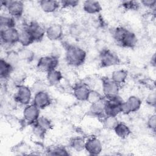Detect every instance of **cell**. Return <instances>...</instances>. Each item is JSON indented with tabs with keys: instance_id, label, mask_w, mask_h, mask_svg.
Masks as SVG:
<instances>
[{
	"instance_id": "obj_5",
	"label": "cell",
	"mask_w": 156,
	"mask_h": 156,
	"mask_svg": "<svg viewBox=\"0 0 156 156\" xmlns=\"http://www.w3.org/2000/svg\"><path fill=\"white\" fill-rule=\"evenodd\" d=\"M16 88V90L14 96L16 102L24 106L32 103L33 91L31 88L24 84L18 85Z\"/></svg>"
},
{
	"instance_id": "obj_29",
	"label": "cell",
	"mask_w": 156,
	"mask_h": 156,
	"mask_svg": "<svg viewBox=\"0 0 156 156\" xmlns=\"http://www.w3.org/2000/svg\"><path fill=\"white\" fill-rule=\"evenodd\" d=\"M12 82L16 87L23 84V82L26 79L25 73L19 69H14L12 74L10 76Z\"/></svg>"
},
{
	"instance_id": "obj_25",
	"label": "cell",
	"mask_w": 156,
	"mask_h": 156,
	"mask_svg": "<svg viewBox=\"0 0 156 156\" xmlns=\"http://www.w3.org/2000/svg\"><path fill=\"white\" fill-rule=\"evenodd\" d=\"M0 26L1 29L15 27V18L10 16L9 14H1L0 16Z\"/></svg>"
},
{
	"instance_id": "obj_18",
	"label": "cell",
	"mask_w": 156,
	"mask_h": 156,
	"mask_svg": "<svg viewBox=\"0 0 156 156\" xmlns=\"http://www.w3.org/2000/svg\"><path fill=\"white\" fill-rule=\"evenodd\" d=\"M82 7L85 12L90 15L98 14L102 10L101 3L98 1L94 0H87L83 1Z\"/></svg>"
},
{
	"instance_id": "obj_39",
	"label": "cell",
	"mask_w": 156,
	"mask_h": 156,
	"mask_svg": "<svg viewBox=\"0 0 156 156\" xmlns=\"http://www.w3.org/2000/svg\"><path fill=\"white\" fill-rule=\"evenodd\" d=\"M146 103L152 107H155L156 103V94L155 92H151L147 96L146 99Z\"/></svg>"
},
{
	"instance_id": "obj_8",
	"label": "cell",
	"mask_w": 156,
	"mask_h": 156,
	"mask_svg": "<svg viewBox=\"0 0 156 156\" xmlns=\"http://www.w3.org/2000/svg\"><path fill=\"white\" fill-rule=\"evenodd\" d=\"M142 105L141 99L135 96H130L126 101H124L121 106V113L129 115L138 112Z\"/></svg>"
},
{
	"instance_id": "obj_20",
	"label": "cell",
	"mask_w": 156,
	"mask_h": 156,
	"mask_svg": "<svg viewBox=\"0 0 156 156\" xmlns=\"http://www.w3.org/2000/svg\"><path fill=\"white\" fill-rule=\"evenodd\" d=\"M41 9L45 13H51L55 12L60 7V2L55 0H41L39 1Z\"/></svg>"
},
{
	"instance_id": "obj_6",
	"label": "cell",
	"mask_w": 156,
	"mask_h": 156,
	"mask_svg": "<svg viewBox=\"0 0 156 156\" xmlns=\"http://www.w3.org/2000/svg\"><path fill=\"white\" fill-rule=\"evenodd\" d=\"M105 99V115L117 116L121 113V106L124 100L119 95Z\"/></svg>"
},
{
	"instance_id": "obj_42",
	"label": "cell",
	"mask_w": 156,
	"mask_h": 156,
	"mask_svg": "<svg viewBox=\"0 0 156 156\" xmlns=\"http://www.w3.org/2000/svg\"><path fill=\"white\" fill-rule=\"evenodd\" d=\"M151 63V64H152L155 66V54H154V55L152 57Z\"/></svg>"
},
{
	"instance_id": "obj_27",
	"label": "cell",
	"mask_w": 156,
	"mask_h": 156,
	"mask_svg": "<svg viewBox=\"0 0 156 156\" xmlns=\"http://www.w3.org/2000/svg\"><path fill=\"white\" fill-rule=\"evenodd\" d=\"M70 147L76 152L85 151V140L80 136H74L69 140Z\"/></svg>"
},
{
	"instance_id": "obj_14",
	"label": "cell",
	"mask_w": 156,
	"mask_h": 156,
	"mask_svg": "<svg viewBox=\"0 0 156 156\" xmlns=\"http://www.w3.org/2000/svg\"><path fill=\"white\" fill-rule=\"evenodd\" d=\"M32 102L40 110H42L48 107L51 104L52 98L46 90L41 91L34 94Z\"/></svg>"
},
{
	"instance_id": "obj_23",
	"label": "cell",
	"mask_w": 156,
	"mask_h": 156,
	"mask_svg": "<svg viewBox=\"0 0 156 156\" xmlns=\"http://www.w3.org/2000/svg\"><path fill=\"white\" fill-rule=\"evenodd\" d=\"M113 130L116 136L121 139L128 138L132 133V130L129 126L126 123L120 121L118 123Z\"/></svg>"
},
{
	"instance_id": "obj_26",
	"label": "cell",
	"mask_w": 156,
	"mask_h": 156,
	"mask_svg": "<svg viewBox=\"0 0 156 156\" xmlns=\"http://www.w3.org/2000/svg\"><path fill=\"white\" fill-rule=\"evenodd\" d=\"M18 56L21 61L30 63L32 62L35 58V52L27 48H24L20 49L18 52Z\"/></svg>"
},
{
	"instance_id": "obj_34",
	"label": "cell",
	"mask_w": 156,
	"mask_h": 156,
	"mask_svg": "<svg viewBox=\"0 0 156 156\" xmlns=\"http://www.w3.org/2000/svg\"><path fill=\"white\" fill-rule=\"evenodd\" d=\"M104 96H102L101 94H100L98 91L94 90H91L90 92L88 94V97L87 99V102H89L90 104H93L94 102H96L102 99Z\"/></svg>"
},
{
	"instance_id": "obj_32",
	"label": "cell",
	"mask_w": 156,
	"mask_h": 156,
	"mask_svg": "<svg viewBox=\"0 0 156 156\" xmlns=\"http://www.w3.org/2000/svg\"><path fill=\"white\" fill-rule=\"evenodd\" d=\"M9 63H10L15 69L16 67L18 66L19 62L21 61L20 57L18 56L17 52L10 51L7 53V57L5 58Z\"/></svg>"
},
{
	"instance_id": "obj_12",
	"label": "cell",
	"mask_w": 156,
	"mask_h": 156,
	"mask_svg": "<svg viewBox=\"0 0 156 156\" xmlns=\"http://www.w3.org/2000/svg\"><path fill=\"white\" fill-rule=\"evenodd\" d=\"M35 41H40L46 35V28L36 21H31L25 26Z\"/></svg>"
},
{
	"instance_id": "obj_10",
	"label": "cell",
	"mask_w": 156,
	"mask_h": 156,
	"mask_svg": "<svg viewBox=\"0 0 156 156\" xmlns=\"http://www.w3.org/2000/svg\"><path fill=\"white\" fill-rule=\"evenodd\" d=\"M101 82L102 93L105 98H109L119 95L120 85L115 83L110 78L103 77H102Z\"/></svg>"
},
{
	"instance_id": "obj_9",
	"label": "cell",
	"mask_w": 156,
	"mask_h": 156,
	"mask_svg": "<svg viewBox=\"0 0 156 156\" xmlns=\"http://www.w3.org/2000/svg\"><path fill=\"white\" fill-rule=\"evenodd\" d=\"M0 35L1 43L10 46L18 43L20 30L16 27L2 29L0 31Z\"/></svg>"
},
{
	"instance_id": "obj_1",
	"label": "cell",
	"mask_w": 156,
	"mask_h": 156,
	"mask_svg": "<svg viewBox=\"0 0 156 156\" xmlns=\"http://www.w3.org/2000/svg\"><path fill=\"white\" fill-rule=\"evenodd\" d=\"M112 36L119 44L126 48H134L138 43L136 34L122 26L115 27L113 30Z\"/></svg>"
},
{
	"instance_id": "obj_11",
	"label": "cell",
	"mask_w": 156,
	"mask_h": 156,
	"mask_svg": "<svg viewBox=\"0 0 156 156\" xmlns=\"http://www.w3.org/2000/svg\"><path fill=\"white\" fill-rule=\"evenodd\" d=\"M24 121L29 124H34L40 116V109L32 102L24 106L23 112Z\"/></svg>"
},
{
	"instance_id": "obj_24",
	"label": "cell",
	"mask_w": 156,
	"mask_h": 156,
	"mask_svg": "<svg viewBox=\"0 0 156 156\" xmlns=\"http://www.w3.org/2000/svg\"><path fill=\"white\" fill-rule=\"evenodd\" d=\"M128 77V71L124 69H119L112 73L110 79L121 86L124 83Z\"/></svg>"
},
{
	"instance_id": "obj_30",
	"label": "cell",
	"mask_w": 156,
	"mask_h": 156,
	"mask_svg": "<svg viewBox=\"0 0 156 156\" xmlns=\"http://www.w3.org/2000/svg\"><path fill=\"white\" fill-rule=\"evenodd\" d=\"M47 152L49 155H69V153L68 150L62 146H53L50 147Z\"/></svg>"
},
{
	"instance_id": "obj_3",
	"label": "cell",
	"mask_w": 156,
	"mask_h": 156,
	"mask_svg": "<svg viewBox=\"0 0 156 156\" xmlns=\"http://www.w3.org/2000/svg\"><path fill=\"white\" fill-rule=\"evenodd\" d=\"M121 60L118 55L114 51L104 48L99 54V63L102 68H108L120 64Z\"/></svg>"
},
{
	"instance_id": "obj_22",
	"label": "cell",
	"mask_w": 156,
	"mask_h": 156,
	"mask_svg": "<svg viewBox=\"0 0 156 156\" xmlns=\"http://www.w3.org/2000/svg\"><path fill=\"white\" fill-rule=\"evenodd\" d=\"M34 42L35 41L26 26L20 29L18 43H20L24 48H27Z\"/></svg>"
},
{
	"instance_id": "obj_35",
	"label": "cell",
	"mask_w": 156,
	"mask_h": 156,
	"mask_svg": "<svg viewBox=\"0 0 156 156\" xmlns=\"http://www.w3.org/2000/svg\"><path fill=\"white\" fill-rule=\"evenodd\" d=\"M32 126V131L34 135L39 139H43L45 136L46 133H47L44 130L40 127L36 123H34Z\"/></svg>"
},
{
	"instance_id": "obj_17",
	"label": "cell",
	"mask_w": 156,
	"mask_h": 156,
	"mask_svg": "<svg viewBox=\"0 0 156 156\" xmlns=\"http://www.w3.org/2000/svg\"><path fill=\"white\" fill-rule=\"evenodd\" d=\"M105 98L104 97L99 101L90 104L88 113L90 116L94 118H102L105 116Z\"/></svg>"
},
{
	"instance_id": "obj_37",
	"label": "cell",
	"mask_w": 156,
	"mask_h": 156,
	"mask_svg": "<svg viewBox=\"0 0 156 156\" xmlns=\"http://www.w3.org/2000/svg\"><path fill=\"white\" fill-rule=\"evenodd\" d=\"M31 88L32 91L35 92L34 93L41 91H44L46 90V83L41 80H38L34 83Z\"/></svg>"
},
{
	"instance_id": "obj_41",
	"label": "cell",
	"mask_w": 156,
	"mask_h": 156,
	"mask_svg": "<svg viewBox=\"0 0 156 156\" xmlns=\"http://www.w3.org/2000/svg\"><path fill=\"white\" fill-rule=\"evenodd\" d=\"M69 32H70V35L73 37H78L79 35H80V29L79 28V26L73 25L69 28Z\"/></svg>"
},
{
	"instance_id": "obj_2",
	"label": "cell",
	"mask_w": 156,
	"mask_h": 156,
	"mask_svg": "<svg viewBox=\"0 0 156 156\" xmlns=\"http://www.w3.org/2000/svg\"><path fill=\"white\" fill-rule=\"evenodd\" d=\"M87 52L82 48L76 45H69L66 48L65 60L72 66H82L87 59Z\"/></svg>"
},
{
	"instance_id": "obj_4",
	"label": "cell",
	"mask_w": 156,
	"mask_h": 156,
	"mask_svg": "<svg viewBox=\"0 0 156 156\" xmlns=\"http://www.w3.org/2000/svg\"><path fill=\"white\" fill-rule=\"evenodd\" d=\"M1 4L7 10V13L15 19L21 18L24 11V4L21 1L4 0L1 1Z\"/></svg>"
},
{
	"instance_id": "obj_38",
	"label": "cell",
	"mask_w": 156,
	"mask_h": 156,
	"mask_svg": "<svg viewBox=\"0 0 156 156\" xmlns=\"http://www.w3.org/2000/svg\"><path fill=\"white\" fill-rule=\"evenodd\" d=\"M146 124L147 127L152 131L155 132L156 127V116L155 114L151 115L147 118Z\"/></svg>"
},
{
	"instance_id": "obj_15",
	"label": "cell",
	"mask_w": 156,
	"mask_h": 156,
	"mask_svg": "<svg viewBox=\"0 0 156 156\" xmlns=\"http://www.w3.org/2000/svg\"><path fill=\"white\" fill-rule=\"evenodd\" d=\"M91 89L88 83L85 82L77 83L73 87V93L74 98L81 102H85L87 101L88 94Z\"/></svg>"
},
{
	"instance_id": "obj_21",
	"label": "cell",
	"mask_w": 156,
	"mask_h": 156,
	"mask_svg": "<svg viewBox=\"0 0 156 156\" xmlns=\"http://www.w3.org/2000/svg\"><path fill=\"white\" fill-rule=\"evenodd\" d=\"M14 67L9 63L5 58H1L0 60V77L1 80H6L10 77L14 71Z\"/></svg>"
},
{
	"instance_id": "obj_16",
	"label": "cell",
	"mask_w": 156,
	"mask_h": 156,
	"mask_svg": "<svg viewBox=\"0 0 156 156\" xmlns=\"http://www.w3.org/2000/svg\"><path fill=\"white\" fill-rule=\"evenodd\" d=\"M46 36L49 40L53 41L62 40L63 37L62 26L58 23L50 24L46 28Z\"/></svg>"
},
{
	"instance_id": "obj_40",
	"label": "cell",
	"mask_w": 156,
	"mask_h": 156,
	"mask_svg": "<svg viewBox=\"0 0 156 156\" xmlns=\"http://www.w3.org/2000/svg\"><path fill=\"white\" fill-rule=\"evenodd\" d=\"M140 4H142L144 7L150 9H154L156 5L155 0H142L140 1Z\"/></svg>"
},
{
	"instance_id": "obj_28",
	"label": "cell",
	"mask_w": 156,
	"mask_h": 156,
	"mask_svg": "<svg viewBox=\"0 0 156 156\" xmlns=\"http://www.w3.org/2000/svg\"><path fill=\"white\" fill-rule=\"evenodd\" d=\"M102 122L105 128L108 130H113L119 122L117 116L105 115L102 118Z\"/></svg>"
},
{
	"instance_id": "obj_19",
	"label": "cell",
	"mask_w": 156,
	"mask_h": 156,
	"mask_svg": "<svg viewBox=\"0 0 156 156\" xmlns=\"http://www.w3.org/2000/svg\"><path fill=\"white\" fill-rule=\"evenodd\" d=\"M63 79L62 73L57 69H52L46 73V83L50 86L57 85Z\"/></svg>"
},
{
	"instance_id": "obj_36",
	"label": "cell",
	"mask_w": 156,
	"mask_h": 156,
	"mask_svg": "<svg viewBox=\"0 0 156 156\" xmlns=\"http://www.w3.org/2000/svg\"><path fill=\"white\" fill-rule=\"evenodd\" d=\"M59 2L60 7L65 9L74 8L77 7L79 4V1L76 0H62Z\"/></svg>"
},
{
	"instance_id": "obj_33",
	"label": "cell",
	"mask_w": 156,
	"mask_h": 156,
	"mask_svg": "<svg viewBox=\"0 0 156 156\" xmlns=\"http://www.w3.org/2000/svg\"><path fill=\"white\" fill-rule=\"evenodd\" d=\"M121 5L127 10H136L139 9L141 4L136 1H123L121 2Z\"/></svg>"
},
{
	"instance_id": "obj_7",
	"label": "cell",
	"mask_w": 156,
	"mask_h": 156,
	"mask_svg": "<svg viewBox=\"0 0 156 156\" xmlns=\"http://www.w3.org/2000/svg\"><path fill=\"white\" fill-rule=\"evenodd\" d=\"M58 63V57L51 54L41 57L37 61V67L40 71L46 73L52 69H57Z\"/></svg>"
},
{
	"instance_id": "obj_13",
	"label": "cell",
	"mask_w": 156,
	"mask_h": 156,
	"mask_svg": "<svg viewBox=\"0 0 156 156\" xmlns=\"http://www.w3.org/2000/svg\"><path fill=\"white\" fill-rule=\"evenodd\" d=\"M103 149L101 141L96 136H91L85 140V151L91 155H99Z\"/></svg>"
},
{
	"instance_id": "obj_31",
	"label": "cell",
	"mask_w": 156,
	"mask_h": 156,
	"mask_svg": "<svg viewBox=\"0 0 156 156\" xmlns=\"http://www.w3.org/2000/svg\"><path fill=\"white\" fill-rule=\"evenodd\" d=\"M35 123L38 125L46 132L50 130L53 127V124L51 120L46 116H40V118Z\"/></svg>"
}]
</instances>
